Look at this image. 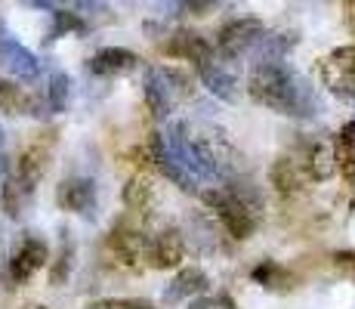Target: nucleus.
<instances>
[{"instance_id":"obj_1","label":"nucleus","mask_w":355,"mask_h":309,"mask_svg":"<svg viewBox=\"0 0 355 309\" xmlns=\"http://www.w3.org/2000/svg\"><path fill=\"white\" fill-rule=\"evenodd\" d=\"M248 93L257 106L284 118L312 121L324 112L315 84L306 81L288 59H254L248 74Z\"/></svg>"},{"instance_id":"obj_2","label":"nucleus","mask_w":355,"mask_h":309,"mask_svg":"<svg viewBox=\"0 0 355 309\" xmlns=\"http://www.w3.org/2000/svg\"><path fill=\"white\" fill-rule=\"evenodd\" d=\"M201 201L207 204L223 223V229L229 232L235 242H248L257 235L259 219H263V201L254 192L241 189V185H207L198 192Z\"/></svg>"},{"instance_id":"obj_3","label":"nucleus","mask_w":355,"mask_h":309,"mask_svg":"<svg viewBox=\"0 0 355 309\" xmlns=\"http://www.w3.org/2000/svg\"><path fill=\"white\" fill-rule=\"evenodd\" d=\"M318 81L337 99H355V44L337 47L324 59H318Z\"/></svg>"},{"instance_id":"obj_4","label":"nucleus","mask_w":355,"mask_h":309,"mask_svg":"<svg viewBox=\"0 0 355 309\" xmlns=\"http://www.w3.org/2000/svg\"><path fill=\"white\" fill-rule=\"evenodd\" d=\"M50 263V244L40 235H25L16 244V251L10 253V263H6L3 276L10 278V285H25L37 276L44 266Z\"/></svg>"},{"instance_id":"obj_5","label":"nucleus","mask_w":355,"mask_h":309,"mask_svg":"<svg viewBox=\"0 0 355 309\" xmlns=\"http://www.w3.org/2000/svg\"><path fill=\"white\" fill-rule=\"evenodd\" d=\"M266 25L263 19H254V16H241V19H232L220 28L216 34V56L223 59H238L244 56V53L254 50V44L259 37H263Z\"/></svg>"},{"instance_id":"obj_6","label":"nucleus","mask_w":355,"mask_h":309,"mask_svg":"<svg viewBox=\"0 0 355 309\" xmlns=\"http://www.w3.org/2000/svg\"><path fill=\"white\" fill-rule=\"evenodd\" d=\"M186 238H182L180 229H161L155 232L152 238H146V247H142V260H146L152 269H180L186 263Z\"/></svg>"},{"instance_id":"obj_7","label":"nucleus","mask_w":355,"mask_h":309,"mask_svg":"<svg viewBox=\"0 0 355 309\" xmlns=\"http://www.w3.org/2000/svg\"><path fill=\"white\" fill-rule=\"evenodd\" d=\"M148 161H152L155 167H158V174L164 176V180L173 183L176 189L192 192V195L201 192V180H198L195 174H189V170L180 164V158L170 152V146H167V140H164L161 130H155L152 140H148Z\"/></svg>"},{"instance_id":"obj_8","label":"nucleus","mask_w":355,"mask_h":309,"mask_svg":"<svg viewBox=\"0 0 355 309\" xmlns=\"http://www.w3.org/2000/svg\"><path fill=\"white\" fill-rule=\"evenodd\" d=\"M142 96H146V108L152 112L155 121H167L173 112L176 90H173V78H170L167 65H148L146 78H142Z\"/></svg>"},{"instance_id":"obj_9","label":"nucleus","mask_w":355,"mask_h":309,"mask_svg":"<svg viewBox=\"0 0 355 309\" xmlns=\"http://www.w3.org/2000/svg\"><path fill=\"white\" fill-rule=\"evenodd\" d=\"M226 62L229 59L210 53L207 59L195 62V72H198V81H201L204 90L210 96H216V99H223V102H235L238 99V78L232 74V68Z\"/></svg>"},{"instance_id":"obj_10","label":"nucleus","mask_w":355,"mask_h":309,"mask_svg":"<svg viewBox=\"0 0 355 309\" xmlns=\"http://www.w3.org/2000/svg\"><path fill=\"white\" fill-rule=\"evenodd\" d=\"M50 152H53V133H44V140H34L31 146H25L22 155L16 158L12 176H16L28 192H34L37 183L44 180L46 167H50Z\"/></svg>"},{"instance_id":"obj_11","label":"nucleus","mask_w":355,"mask_h":309,"mask_svg":"<svg viewBox=\"0 0 355 309\" xmlns=\"http://www.w3.org/2000/svg\"><path fill=\"white\" fill-rule=\"evenodd\" d=\"M303 174L312 183H327L337 174V152H334L331 136H312L303 146Z\"/></svg>"},{"instance_id":"obj_12","label":"nucleus","mask_w":355,"mask_h":309,"mask_svg":"<svg viewBox=\"0 0 355 309\" xmlns=\"http://www.w3.org/2000/svg\"><path fill=\"white\" fill-rule=\"evenodd\" d=\"M0 68H3L6 74H12L16 81H37L40 78V59L34 56L25 44L10 37V34L0 37Z\"/></svg>"},{"instance_id":"obj_13","label":"nucleus","mask_w":355,"mask_h":309,"mask_svg":"<svg viewBox=\"0 0 355 309\" xmlns=\"http://www.w3.org/2000/svg\"><path fill=\"white\" fill-rule=\"evenodd\" d=\"M139 56L127 47H102L90 59H87V72L96 74V78H121L139 68Z\"/></svg>"},{"instance_id":"obj_14","label":"nucleus","mask_w":355,"mask_h":309,"mask_svg":"<svg viewBox=\"0 0 355 309\" xmlns=\"http://www.w3.org/2000/svg\"><path fill=\"white\" fill-rule=\"evenodd\" d=\"M56 201L68 214H80V217L93 214V208H96V183L90 176H68V180L59 183Z\"/></svg>"},{"instance_id":"obj_15","label":"nucleus","mask_w":355,"mask_h":309,"mask_svg":"<svg viewBox=\"0 0 355 309\" xmlns=\"http://www.w3.org/2000/svg\"><path fill=\"white\" fill-rule=\"evenodd\" d=\"M142 247H146V235L136 226H130L127 219L112 226L108 232V251L114 253V260L124 266H139L142 260Z\"/></svg>"},{"instance_id":"obj_16","label":"nucleus","mask_w":355,"mask_h":309,"mask_svg":"<svg viewBox=\"0 0 355 309\" xmlns=\"http://www.w3.org/2000/svg\"><path fill=\"white\" fill-rule=\"evenodd\" d=\"M269 183L282 198H300L306 192V174L297 158L278 155L269 167Z\"/></svg>"},{"instance_id":"obj_17","label":"nucleus","mask_w":355,"mask_h":309,"mask_svg":"<svg viewBox=\"0 0 355 309\" xmlns=\"http://www.w3.org/2000/svg\"><path fill=\"white\" fill-rule=\"evenodd\" d=\"M164 53H167L170 59H182V62H192L195 65V62L207 59L210 53H214V44L192 28H176L167 37V44H164Z\"/></svg>"},{"instance_id":"obj_18","label":"nucleus","mask_w":355,"mask_h":309,"mask_svg":"<svg viewBox=\"0 0 355 309\" xmlns=\"http://www.w3.org/2000/svg\"><path fill=\"white\" fill-rule=\"evenodd\" d=\"M210 291V276L201 266H180V272L164 291V303H186V300L198 297V294Z\"/></svg>"},{"instance_id":"obj_19","label":"nucleus","mask_w":355,"mask_h":309,"mask_svg":"<svg viewBox=\"0 0 355 309\" xmlns=\"http://www.w3.org/2000/svg\"><path fill=\"white\" fill-rule=\"evenodd\" d=\"M331 140H334V152H337L340 176L355 189V118L346 121L343 127L337 130V136H331Z\"/></svg>"},{"instance_id":"obj_20","label":"nucleus","mask_w":355,"mask_h":309,"mask_svg":"<svg viewBox=\"0 0 355 309\" xmlns=\"http://www.w3.org/2000/svg\"><path fill=\"white\" fill-rule=\"evenodd\" d=\"M250 281L266 287V291H275V294H284L293 287V276L278 260H259L254 269H250Z\"/></svg>"},{"instance_id":"obj_21","label":"nucleus","mask_w":355,"mask_h":309,"mask_svg":"<svg viewBox=\"0 0 355 309\" xmlns=\"http://www.w3.org/2000/svg\"><path fill=\"white\" fill-rule=\"evenodd\" d=\"M121 201H124V208L133 210V214H146V210L155 204V185H152V180H148L146 174H133L124 183V189H121Z\"/></svg>"},{"instance_id":"obj_22","label":"nucleus","mask_w":355,"mask_h":309,"mask_svg":"<svg viewBox=\"0 0 355 309\" xmlns=\"http://www.w3.org/2000/svg\"><path fill=\"white\" fill-rule=\"evenodd\" d=\"M297 31H263V37L254 44V59H288V53L297 47Z\"/></svg>"},{"instance_id":"obj_23","label":"nucleus","mask_w":355,"mask_h":309,"mask_svg":"<svg viewBox=\"0 0 355 309\" xmlns=\"http://www.w3.org/2000/svg\"><path fill=\"white\" fill-rule=\"evenodd\" d=\"M34 198V192H28L16 176H6L3 180V189H0V201H3V210L10 214V219H19L28 208V201Z\"/></svg>"},{"instance_id":"obj_24","label":"nucleus","mask_w":355,"mask_h":309,"mask_svg":"<svg viewBox=\"0 0 355 309\" xmlns=\"http://www.w3.org/2000/svg\"><path fill=\"white\" fill-rule=\"evenodd\" d=\"M68 99H71V78L65 72H53L50 81H46V108L53 115H59L68 108Z\"/></svg>"},{"instance_id":"obj_25","label":"nucleus","mask_w":355,"mask_h":309,"mask_svg":"<svg viewBox=\"0 0 355 309\" xmlns=\"http://www.w3.org/2000/svg\"><path fill=\"white\" fill-rule=\"evenodd\" d=\"M71 269H74V238H71V232H62V247H59V253H56V260H53V269H50V285L53 287H59V285H65L68 276H71Z\"/></svg>"},{"instance_id":"obj_26","label":"nucleus","mask_w":355,"mask_h":309,"mask_svg":"<svg viewBox=\"0 0 355 309\" xmlns=\"http://www.w3.org/2000/svg\"><path fill=\"white\" fill-rule=\"evenodd\" d=\"M31 96L25 93V87H19L16 81H0V112L3 115H25L28 112Z\"/></svg>"},{"instance_id":"obj_27","label":"nucleus","mask_w":355,"mask_h":309,"mask_svg":"<svg viewBox=\"0 0 355 309\" xmlns=\"http://www.w3.org/2000/svg\"><path fill=\"white\" fill-rule=\"evenodd\" d=\"M87 22L80 19V12L74 10H53V28L50 37H65V34H84Z\"/></svg>"},{"instance_id":"obj_28","label":"nucleus","mask_w":355,"mask_h":309,"mask_svg":"<svg viewBox=\"0 0 355 309\" xmlns=\"http://www.w3.org/2000/svg\"><path fill=\"white\" fill-rule=\"evenodd\" d=\"M186 303H189V309H238V303L229 294H210V291L198 294V297L186 300Z\"/></svg>"},{"instance_id":"obj_29","label":"nucleus","mask_w":355,"mask_h":309,"mask_svg":"<svg viewBox=\"0 0 355 309\" xmlns=\"http://www.w3.org/2000/svg\"><path fill=\"white\" fill-rule=\"evenodd\" d=\"M87 309H155V303L139 300V297H105V300L90 303Z\"/></svg>"},{"instance_id":"obj_30","label":"nucleus","mask_w":355,"mask_h":309,"mask_svg":"<svg viewBox=\"0 0 355 309\" xmlns=\"http://www.w3.org/2000/svg\"><path fill=\"white\" fill-rule=\"evenodd\" d=\"M223 3H226V0H180L182 10H186L189 16H198V19H204V16H210V12H216Z\"/></svg>"},{"instance_id":"obj_31","label":"nucleus","mask_w":355,"mask_h":309,"mask_svg":"<svg viewBox=\"0 0 355 309\" xmlns=\"http://www.w3.org/2000/svg\"><path fill=\"white\" fill-rule=\"evenodd\" d=\"M74 6V12H105L108 0H68Z\"/></svg>"},{"instance_id":"obj_32","label":"nucleus","mask_w":355,"mask_h":309,"mask_svg":"<svg viewBox=\"0 0 355 309\" xmlns=\"http://www.w3.org/2000/svg\"><path fill=\"white\" fill-rule=\"evenodd\" d=\"M334 266L355 272V251H337V253H334Z\"/></svg>"},{"instance_id":"obj_33","label":"nucleus","mask_w":355,"mask_h":309,"mask_svg":"<svg viewBox=\"0 0 355 309\" xmlns=\"http://www.w3.org/2000/svg\"><path fill=\"white\" fill-rule=\"evenodd\" d=\"M28 6H37V10H56V0H25Z\"/></svg>"},{"instance_id":"obj_34","label":"nucleus","mask_w":355,"mask_h":309,"mask_svg":"<svg viewBox=\"0 0 355 309\" xmlns=\"http://www.w3.org/2000/svg\"><path fill=\"white\" fill-rule=\"evenodd\" d=\"M346 19H349V25L355 31V0H346Z\"/></svg>"},{"instance_id":"obj_35","label":"nucleus","mask_w":355,"mask_h":309,"mask_svg":"<svg viewBox=\"0 0 355 309\" xmlns=\"http://www.w3.org/2000/svg\"><path fill=\"white\" fill-rule=\"evenodd\" d=\"M0 170H3V127H0Z\"/></svg>"},{"instance_id":"obj_36","label":"nucleus","mask_w":355,"mask_h":309,"mask_svg":"<svg viewBox=\"0 0 355 309\" xmlns=\"http://www.w3.org/2000/svg\"><path fill=\"white\" fill-rule=\"evenodd\" d=\"M3 34H6V25H3V19H0V37H3Z\"/></svg>"},{"instance_id":"obj_37","label":"nucleus","mask_w":355,"mask_h":309,"mask_svg":"<svg viewBox=\"0 0 355 309\" xmlns=\"http://www.w3.org/2000/svg\"><path fill=\"white\" fill-rule=\"evenodd\" d=\"M28 309H46V306H28Z\"/></svg>"}]
</instances>
